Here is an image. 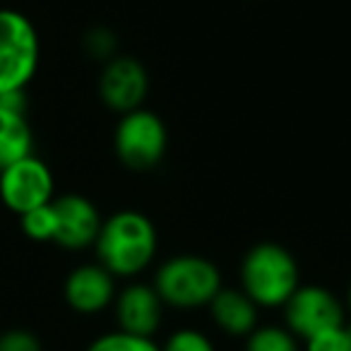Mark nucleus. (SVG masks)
Listing matches in <instances>:
<instances>
[{
  "label": "nucleus",
  "instance_id": "obj_1",
  "mask_svg": "<svg viewBox=\"0 0 351 351\" xmlns=\"http://www.w3.org/2000/svg\"><path fill=\"white\" fill-rule=\"evenodd\" d=\"M97 263L116 279H135L154 263L159 250L156 226L145 212L121 210L106 217L94 241Z\"/></svg>",
  "mask_w": 351,
  "mask_h": 351
},
{
  "label": "nucleus",
  "instance_id": "obj_2",
  "mask_svg": "<svg viewBox=\"0 0 351 351\" xmlns=\"http://www.w3.org/2000/svg\"><path fill=\"white\" fill-rule=\"evenodd\" d=\"M241 289L258 308H282L301 287V267L289 248L274 241L255 243L241 260Z\"/></svg>",
  "mask_w": 351,
  "mask_h": 351
},
{
  "label": "nucleus",
  "instance_id": "obj_3",
  "mask_svg": "<svg viewBox=\"0 0 351 351\" xmlns=\"http://www.w3.org/2000/svg\"><path fill=\"white\" fill-rule=\"evenodd\" d=\"M152 287L156 289L166 308L195 311L210 306L224 284H221V269L210 258L183 253L164 260L156 267Z\"/></svg>",
  "mask_w": 351,
  "mask_h": 351
},
{
  "label": "nucleus",
  "instance_id": "obj_4",
  "mask_svg": "<svg viewBox=\"0 0 351 351\" xmlns=\"http://www.w3.org/2000/svg\"><path fill=\"white\" fill-rule=\"evenodd\" d=\"M41 44L34 22L10 8H0V94L27 89L39 70Z\"/></svg>",
  "mask_w": 351,
  "mask_h": 351
},
{
  "label": "nucleus",
  "instance_id": "obj_5",
  "mask_svg": "<svg viewBox=\"0 0 351 351\" xmlns=\"http://www.w3.org/2000/svg\"><path fill=\"white\" fill-rule=\"evenodd\" d=\"M166 149H169V130L159 113L145 106L123 113L113 130V152L123 166L145 173L164 161Z\"/></svg>",
  "mask_w": 351,
  "mask_h": 351
},
{
  "label": "nucleus",
  "instance_id": "obj_6",
  "mask_svg": "<svg viewBox=\"0 0 351 351\" xmlns=\"http://www.w3.org/2000/svg\"><path fill=\"white\" fill-rule=\"evenodd\" d=\"M282 308L284 327L303 341L322 330L346 325L344 303L335 296V291L320 284H301Z\"/></svg>",
  "mask_w": 351,
  "mask_h": 351
},
{
  "label": "nucleus",
  "instance_id": "obj_7",
  "mask_svg": "<svg viewBox=\"0 0 351 351\" xmlns=\"http://www.w3.org/2000/svg\"><path fill=\"white\" fill-rule=\"evenodd\" d=\"M53 191L56 183L49 164L34 154L0 171V200L17 217L51 202Z\"/></svg>",
  "mask_w": 351,
  "mask_h": 351
},
{
  "label": "nucleus",
  "instance_id": "obj_8",
  "mask_svg": "<svg viewBox=\"0 0 351 351\" xmlns=\"http://www.w3.org/2000/svg\"><path fill=\"white\" fill-rule=\"evenodd\" d=\"M149 94V73L135 56L118 53L99 75V99L116 113H130L145 106Z\"/></svg>",
  "mask_w": 351,
  "mask_h": 351
},
{
  "label": "nucleus",
  "instance_id": "obj_9",
  "mask_svg": "<svg viewBox=\"0 0 351 351\" xmlns=\"http://www.w3.org/2000/svg\"><path fill=\"white\" fill-rule=\"evenodd\" d=\"M51 202L56 212L53 243L65 250H84L94 245L104 224V217L97 205L80 193H65Z\"/></svg>",
  "mask_w": 351,
  "mask_h": 351
},
{
  "label": "nucleus",
  "instance_id": "obj_10",
  "mask_svg": "<svg viewBox=\"0 0 351 351\" xmlns=\"http://www.w3.org/2000/svg\"><path fill=\"white\" fill-rule=\"evenodd\" d=\"M164 308L166 306L156 289L145 282H130L116 293V301H113L118 330L137 337H149V339H154L164 322Z\"/></svg>",
  "mask_w": 351,
  "mask_h": 351
},
{
  "label": "nucleus",
  "instance_id": "obj_11",
  "mask_svg": "<svg viewBox=\"0 0 351 351\" xmlns=\"http://www.w3.org/2000/svg\"><path fill=\"white\" fill-rule=\"evenodd\" d=\"M116 293V277L99 263L77 265L63 284L65 303L80 315H99L113 306Z\"/></svg>",
  "mask_w": 351,
  "mask_h": 351
},
{
  "label": "nucleus",
  "instance_id": "obj_12",
  "mask_svg": "<svg viewBox=\"0 0 351 351\" xmlns=\"http://www.w3.org/2000/svg\"><path fill=\"white\" fill-rule=\"evenodd\" d=\"M207 308H210L212 322L229 337H243L245 339L258 327L260 308L243 289L221 287Z\"/></svg>",
  "mask_w": 351,
  "mask_h": 351
},
{
  "label": "nucleus",
  "instance_id": "obj_13",
  "mask_svg": "<svg viewBox=\"0 0 351 351\" xmlns=\"http://www.w3.org/2000/svg\"><path fill=\"white\" fill-rule=\"evenodd\" d=\"M34 154V132L27 113L0 106V171Z\"/></svg>",
  "mask_w": 351,
  "mask_h": 351
},
{
  "label": "nucleus",
  "instance_id": "obj_14",
  "mask_svg": "<svg viewBox=\"0 0 351 351\" xmlns=\"http://www.w3.org/2000/svg\"><path fill=\"white\" fill-rule=\"evenodd\" d=\"M245 351H301V349H298V339L287 327L265 325V327H255L245 337Z\"/></svg>",
  "mask_w": 351,
  "mask_h": 351
},
{
  "label": "nucleus",
  "instance_id": "obj_15",
  "mask_svg": "<svg viewBox=\"0 0 351 351\" xmlns=\"http://www.w3.org/2000/svg\"><path fill=\"white\" fill-rule=\"evenodd\" d=\"M20 226L27 239L36 241V243H53V236H56L53 202H46V205L36 207V210L25 212L20 217Z\"/></svg>",
  "mask_w": 351,
  "mask_h": 351
},
{
  "label": "nucleus",
  "instance_id": "obj_16",
  "mask_svg": "<svg viewBox=\"0 0 351 351\" xmlns=\"http://www.w3.org/2000/svg\"><path fill=\"white\" fill-rule=\"evenodd\" d=\"M84 351H161V346L149 337H137L130 332H106L97 337Z\"/></svg>",
  "mask_w": 351,
  "mask_h": 351
},
{
  "label": "nucleus",
  "instance_id": "obj_17",
  "mask_svg": "<svg viewBox=\"0 0 351 351\" xmlns=\"http://www.w3.org/2000/svg\"><path fill=\"white\" fill-rule=\"evenodd\" d=\"M82 49L97 63L106 65L108 60H113L118 56V36L108 27H92V29L84 32L82 36Z\"/></svg>",
  "mask_w": 351,
  "mask_h": 351
},
{
  "label": "nucleus",
  "instance_id": "obj_18",
  "mask_svg": "<svg viewBox=\"0 0 351 351\" xmlns=\"http://www.w3.org/2000/svg\"><path fill=\"white\" fill-rule=\"evenodd\" d=\"M161 351H217L212 339L195 327H183L166 337Z\"/></svg>",
  "mask_w": 351,
  "mask_h": 351
},
{
  "label": "nucleus",
  "instance_id": "obj_19",
  "mask_svg": "<svg viewBox=\"0 0 351 351\" xmlns=\"http://www.w3.org/2000/svg\"><path fill=\"white\" fill-rule=\"evenodd\" d=\"M306 351H351L346 325L330 327L306 339Z\"/></svg>",
  "mask_w": 351,
  "mask_h": 351
},
{
  "label": "nucleus",
  "instance_id": "obj_20",
  "mask_svg": "<svg viewBox=\"0 0 351 351\" xmlns=\"http://www.w3.org/2000/svg\"><path fill=\"white\" fill-rule=\"evenodd\" d=\"M0 351H44V346L34 332L17 327L0 335Z\"/></svg>",
  "mask_w": 351,
  "mask_h": 351
},
{
  "label": "nucleus",
  "instance_id": "obj_21",
  "mask_svg": "<svg viewBox=\"0 0 351 351\" xmlns=\"http://www.w3.org/2000/svg\"><path fill=\"white\" fill-rule=\"evenodd\" d=\"M346 303H349V311H351V284H349V291H346Z\"/></svg>",
  "mask_w": 351,
  "mask_h": 351
},
{
  "label": "nucleus",
  "instance_id": "obj_22",
  "mask_svg": "<svg viewBox=\"0 0 351 351\" xmlns=\"http://www.w3.org/2000/svg\"><path fill=\"white\" fill-rule=\"evenodd\" d=\"M346 335H349V344H351V325H346Z\"/></svg>",
  "mask_w": 351,
  "mask_h": 351
}]
</instances>
